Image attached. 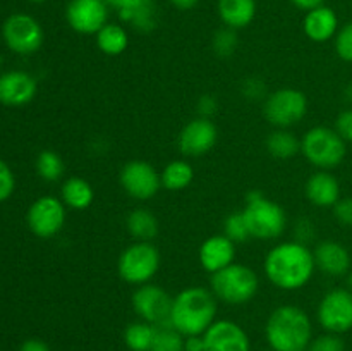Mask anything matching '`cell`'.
Masks as SVG:
<instances>
[{
  "label": "cell",
  "mask_w": 352,
  "mask_h": 351,
  "mask_svg": "<svg viewBox=\"0 0 352 351\" xmlns=\"http://www.w3.org/2000/svg\"><path fill=\"white\" fill-rule=\"evenodd\" d=\"M315 268V255L301 241L277 244L265 258V274L268 281L284 291L305 288L311 281Z\"/></svg>",
  "instance_id": "obj_1"
},
{
  "label": "cell",
  "mask_w": 352,
  "mask_h": 351,
  "mask_svg": "<svg viewBox=\"0 0 352 351\" xmlns=\"http://www.w3.org/2000/svg\"><path fill=\"white\" fill-rule=\"evenodd\" d=\"M217 296L199 286L182 289L174 296L170 323L182 336H203L215 322Z\"/></svg>",
  "instance_id": "obj_2"
},
{
  "label": "cell",
  "mask_w": 352,
  "mask_h": 351,
  "mask_svg": "<svg viewBox=\"0 0 352 351\" xmlns=\"http://www.w3.org/2000/svg\"><path fill=\"white\" fill-rule=\"evenodd\" d=\"M265 336L274 351H308L313 341L311 320L299 306L282 305L268 317Z\"/></svg>",
  "instance_id": "obj_3"
},
{
  "label": "cell",
  "mask_w": 352,
  "mask_h": 351,
  "mask_svg": "<svg viewBox=\"0 0 352 351\" xmlns=\"http://www.w3.org/2000/svg\"><path fill=\"white\" fill-rule=\"evenodd\" d=\"M260 289L256 272L243 264H230L229 267L212 274V291L217 299L227 305H244L256 296Z\"/></svg>",
  "instance_id": "obj_4"
},
{
  "label": "cell",
  "mask_w": 352,
  "mask_h": 351,
  "mask_svg": "<svg viewBox=\"0 0 352 351\" xmlns=\"http://www.w3.org/2000/svg\"><path fill=\"white\" fill-rule=\"evenodd\" d=\"M251 237L275 240L282 236L287 226V215L278 203L272 202L260 191H251L243 210Z\"/></svg>",
  "instance_id": "obj_5"
},
{
  "label": "cell",
  "mask_w": 352,
  "mask_h": 351,
  "mask_svg": "<svg viewBox=\"0 0 352 351\" xmlns=\"http://www.w3.org/2000/svg\"><path fill=\"white\" fill-rule=\"evenodd\" d=\"M301 151L309 164L322 171H330L342 164L347 147L336 129L327 126L311 127L301 140Z\"/></svg>",
  "instance_id": "obj_6"
},
{
  "label": "cell",
  "mask_w": 352,
  "mask_h": 351,
  "mask_svg": "<svg viewBox=\"0 0 352 351\" xmlns=\"http://www.w3.org/2000/svg\"><path fill=\"white\" fill-rule=\"evenodd\" d=\"M160 268V253L150 241H136L120 253L117 270L129 284H148Z\"/></svg>",
  "instance_id": "obj_7"
},
{
  "label": "cell",
  "mask_w": 352,
  "mask_h": 351,
  "mask_svg": "<svg viewBox=\"0 0 352 351\" xmlns=\"http://www.w3.org/2000/svg\"><path fill=\"white\" fill-rule=\"evenodd\" d=\"M308 112V98L298 88H280L265 100L263 114L267 120L278 129L298 124Z\"/></svg>",
  "instance_id": "obj_8"
},
{
  "label": "cell",
  "mask_w": 352,
  "mask_h": 351,
  "mask_svg": "<svg viewBox=\"0 0 352 351\" xmlns=\"http://www.w3.org/2000/svg\"><path fill=\"white\" fill-rule=\"evenodd\" d=\"M7 47L19 55H31L43 45V28L30 14H12L2 28Z\"/></svg>",
  "instance_id": "obj_9"
},
{
  "label": "cell",
  "mask_w": 352,
  "mask_h": 351,
  "mask_svg": "<svg viewBox=\"0 0 352 351\" xmlns=\"http://www.w3.org/2000/svg\"><path fill=\"white\" fill-rule=\"evenodd\" d=\"M174 298L157 284H143L133 292V308L141 320L151 326L170 323Z\"/></svg>",
  "instance_id": "obj_10"
},
{
  "label": "cell",
  "mask_w": 352,
  "mask_h": 351,
  "mask_svg": "<svg viewBox=\"0 0 352 351\" xmlns=\"http://www.w3.org/2000/svg\"><path fill=\"white\" fill-rule=\"evenodd\" d=\"M318 322L327 332L344 334L352 329V291L332 289L318 305Z\"/></svg>",
  "instance_id": "obj_11"
},
{
  "label": "cell",
  "mask_w": 352,
  "mask_h": 351,
  "mask_svg": "<svg viewBox=\"0 0 352 351\" xmlns=\"http://www.w3.org/2000/svg\"><path fill=\"white\" fill-rule=\"evenodd\" d=\"M120 186L134 200H150L160 191L162 176L144 160H129L120 171Z\"/></svg>",
  "instance_id": "obj_12"
},
{
  "label": "cell",
  "mask_w": 352,
  "mask_h": 351,
  "mask_svg": "<svg viewBox=\"0 0 352 351\" xmlns=\"http://www.w3.org/2000/svg\"><path fill=\"white\" fill-rule=\"evenodd\" d=\"M28 226L38 237H52L64 227L65 205L55 196H41L28 210Z\"/></svg>",
  "instance_id": "obj_13"
},
{
  "label": "cell",
  "mask_w": 352,
  "mask_h": 351,
  "mask_svg": "<svg viewBox=\"0 0 352 351\" xmlns=\"http://www.w3.org/2000/svg\"><path fill=\"white\" fill-rule=\"evenodd\" d=\"M67 24L81 34H96L109 23V3L105 0H71L65 7Z\"/></svg>",
  "instance_id": "obj_14"
},
{
  "label": "cell",
  "mask_w": 352,
  "mask_h": 351,
  "mask_svg": "<svg viewBox=\"0 0 352 351\" xmlns=\"http://www.w3.org/2000/svg\"><path fill=\"white\" fill-rule=\"evenodd\" d=\"M219 140L217 126L206 117L189 120L179 134V148L188 157H201L215 147Z\"/></svg>",
  "instance_id": "obj_15"
},
{
  "label": "cell",
  "mask_w": 352,
  "mask_h": 351,
  "mask_svg": "<svg viewBox=\"0 0 352 351\" xmlns=\"http://www.w3.org/2000/svg\"><path fill=\"white\" fill-rule=\"evenodd\" d=\"M205 351H251L250 337L232 320H215L205 334Z\"/></svg>",
  "instance_id": "obj_16"
},
{
  "label": "cell",
  "mask_w": 352,
  "mask_h": 351,
  "mask_svg": "<svg viewBox=\"0 0 352 351\" xmlns=\"http://www.w3.org/2000/svg\"><path fill=\"white\" fill-rule=\"evenodd\" d=\"M36 79L24 71L0 74V103L7 107L28 105L36 95Z\"/></svg>",
  "instance_id": "obj_17"
},
{
  "label": "cell",
  "mask_w": 352,
  "mask_h": 351,
  "mask_svg": "<svg viewBox=\"0 0 352 351\" xmlns=\"http://www.w3.org/2000/svg\"><path fill=\"white\" fill-rule=\"evenodd\" d=\"M199 264L205 270L215 272L229 267L236 258V243L226 236V234H215L205 240L199 246Z\"/></svg>",
  "instance_id": "obj_18"
},
{
  "label": "cell",
  "mask_w": 352,
  "mask_h": 351,
  "mask_svg": "<svg viewBox=\"0 0 352 351\" xmlns=\"http://www.w3.org/2000/svg\"><path fill=\"white\" fill-rule=\"evenodd\" d=\"M313 255H315L316 268L330 277H340L351 270V253L339 241H322L316 244Z\"/></svg>",
  "instance_id": "obj_19"
},
{
  "label": "cell",
  "mask_w": 352,
  "mask_h": 351,
  "mask_svg": "<svg viewBox=\"0 0 352 351\" xmlns=\"http://www.w3.org/2000/svg\"><path fill=\"white\" fill-rule=\"evenodd\" d=\"M305 34L315 43H325L333 38L339 31V19L336 10L327 6H320L316 9L308 10L302 21Z\"/></svg>",
  "instance_id": "obj_20"
},
{
  "label": "cell",
  "mask_w": 352,
  "mask_h": 351,
  "mask_svg": "<svg viewBox=\"0 0 352 351\" xmlns=\"http://www.w3.org/2000/svg\"><path fill=\"white\" fill-rule=\"evenodd\" d=\"M306 198L320 209L333 206L340 200V184L329 171H318L306 182Z\"/></svg>",
  "instance_id": "obj_21"
},
{
  "label": "cell",
  "mask_w": 352,
  "mask_h": 351,
  "mask_svg": "<svg viewBox=\"0 0 352 351\" xmlns=\"http://www.w3.org/2000/svg\"><path fill=\"white\" fill-rule=\"evenodd\" d=\"M220 19L230 30H241L253 23L256 16V0H219Z\"/></svg>",
  "instance_id": "obj_22"
},
{
  "label": "cell",
  "mask_w": 352,
  "mask_h": 351,
  "mask_svg": "<svg viewBox=\"0 0 352 351\" xmlns=\"http://www.w3.org/2000/svg\"><path fill=\"white\" fill-rule=\"evenodd\" d=\"M93 200H95V189L86 179L69 178L62 184V202L69 209L85 210L91 206Z\"/></svg>",
  "instance_id": "obj_23"
},
{
  "label": "cell",
  "mask_w": 352,
  "mask_h": 351,
  "mask_svg": "<svg viewBox=\"0 0 352 351\" xmlns=\"http://www.w3.org/2000/svg\"><path fill=\"white\" fill-rule=\"evenodd\" d=\"M127 45H129V36H127V31L120 24L107 23L96 33V47L100 48V52L110 55V57H117V55L124 54Z\"/></svg>",
  "instance_id": "obj_24"
},
{
  "label": "cell",
  "mask_w": 352,
  "mask_h": 351,
  "mask_svg": "<svg viewBox=\"0 0 352 351\" xmlns=\"http://www.w3.org/2000/svg\"><path fill=\"white\" fill-rule=\"evenodd\" d=\"M127 231L138 241H151L158 234V220L153 212L146 209H136L127 215Z\"/></svg>",
  "instance_id": "obj_25"
},
{
  "label": "cell",
  "mask_w": 352,
  "mask_h": 351,
  "mask_svg": "<svg viewBox=\"0 0 352 351\" xmlns=\"http://www.w3.org/2000/svg\"><path fill=\"white\" fill-rule=\"evenodd\" d=\"M162 186L168 191H181L186 189L195 179V169L189 162L172 160L162 172Z\"/></svg>",
  "instance_id": "obj_26"
},
{
  "label": "cell",
  "mask_w": 352,
  "mask_h": 351,
  "mask_svg": "<svg viewBox=\"0 0 352 351\" xmlns=\"http://www.w3.org/2000/svg\"><path fill=\"white\" fill-rule=\"evenodd\" d=\"M267 150L275 158H292L301 150V141L287 129H277L268 134Z\"/></svg>",
  "instance_id": "obj_27"
},
{
  "label": "cell",
  "mask_w": 352,
  "mask_h": 351,
  "mask_svg": "<svg viewBox=\"0 0 352 351\" xmlns=\"http://www.w3.org/2000/svg\"><path fill=\"white\" fill-rule=\"evenodd\" d=\"M155 326L144 322H133L124 330V343L131 351H150L153 343Z\"/></svg>",
  "instance_id": "obj_28"
},
{
  "label": "cell",
  "mask_w": 352,
  "mask_h": 351,
  "mask_svg": "<svg viewBox=\"0 0 352 351\" xmlns=\"http://www.w3.org/2000/svg\"><path fill=\"white\" fill-rule=\"evenodd\" d=\"M184 339L186 336H182L172 323L155 326L150 351H184Z\"/></svg>",
  "instance_id": "obj_29"
},
{
  "label": "cell",
  "mask_w": 352,
  "mask_h": 351,
  "mask_svg": "<svg viewBox=\"0 0 352 351\" xmlns=\"http://www.w3.org/2000/svg\"><path fill=\"white\" fill-rule=\"evenodd\" d=\"M36 172L41 179L48 182H55L64 176L65 165L58 153L52 150H43L36 158Z\"/></svg>",
  "instance_id": "obj_30"
},
{
  "label": "cell",
  "mask_w": 352,
  "mask_h": 351,
  "mask_svg": "<svg viewBox=\"0 0 352 351\" xmlns=\"http://www.w3.org/2000/svg\"><path fill=\"white\" fill-rule=\"evenodd\" d=\"M120 19L126 21V23L133 24L134 28H138L140 31H150L155 28L157 23V14H155V7L151 0H144L140 7L133 10H126V12H119Z\"/></svg>",
  "instance_id": "obj_31"
},
{
  "label": "cell",
  "mask_w": 352,
  "mask_h": 351,
  "mask_svg": "<svg viewBox=\"0 0 352 351\" xmlns=\"http://www.w3.org/2000/svg\"><path fill=\"white\" fill-rule=\"evenodd\" d=\"M223 231H226L223 234H226L229 240H232L234 243H243V241H246L248 237H251L243 210L227 215L226 222H223Z\"/></svg>",
  "instance_id": "obj_32"
},
{
  "label": "cell",
  "mask_w": 352,
  "mask_h": 351,
  "mask_svg": "<svg viewBox=\"0 0 352 351\" xmlns=\"http://www.w3.org/2000/svg\"><path fill=\"white\" fill-rule=\"evenodd\" d=\"M236 47H237L236 30L226 28V30L217 31L215 36H213V50H215L219 55H222V57H227V55L234 54Z\"/></svg>",
  "instance_id": "obj_33"
},
{
  "label": "cell",
  "mask_w": 352,
  "mask_h": 351,
  "mask_svg": "<svg viewBox=\"0 0 352 351\" xmlns=\"http://www.w3.org/2000/svg\"><path fill=\"white\" fill-rule=\"evenodd\" d=\"M336 52L344 62H352V21L337 31Z\"/></svg>",
  "instance_id": "obj_34"
},
{
  "label": "cell",
  "mask_w": 352,
  "mask_h": 351,
  "mask_svg": "<svg viewBox=\"0 0 352 351\" xmlns=\"http://www.w3.org/2000/svg\"><path fill=\"white\" fill-rule=\"evenodd\" d=\"M308 351H346V344L339 334L327 332L323 336L315 337L309 343Z\"/></svg>",
  "instance_id": "obj_35"
},
{
  "label": "cell",
  "mask_w": 352,
  "mask_h": 351,
  "mask_svg": "<svg viewBox=\"0 0 352 351\" xmlns=\"http://www.w3.org/2000/svg\"><path fill=\"white\" fill-rule=\"evenodd\" d=\"M16 188V178L9 165L0 160V202H6Z\"/></svg>",
  "instance_id": "obj_36"
},
{
  "label": "cell",
  "mask_w": 352,
  "mask_h": 351,
  "mask_svg": "<svg viewBox=\"0 0 352 351\" xmlns=\"http://www.w3.org/2000/svg\"><path fill=\"white\" fill-rule=\"evenodd\" d=\"M336 131L342 136V140L352 143V109L344 110L339 114L336 120Z\"/></svg>",
  "instance_id": "obj_37"
},
{
  "label": "cell",
  "mask_w": 352,
  "mask_h": 351,
  "mask_svg": "<svg viewBox=\"0 0 352 351\" xmlns=\"http://www.w3.org/2000/svg\"><path fill=\"white\" fill-rule=\"evenodd\" d=\"M333 215L344 226H352V198H340L333 205Z\"/></svg>",
  "instance_id": "obj_38"
},
{
  "label": "cell",
  "mask_w": 352,
  "mask_h": 351,
  "mask_svg": "<svg viewBox=\"0 0 352 351\" xmlns=\"http://www.w3.org/2000/svg\"><path fill=\"white\" fill-rule=\"evenodd\" d=\"M198 110L199 114H201V117H206V119H210V117L213 116V114L217 112V102L213 96L206 95L203 96L201 100H199L198 103Z\"/></svg>",
  "instance_id": "obj_39"
},
{
  "label": "cell",
  "mask_w": 352,
  "mask_h": 351,
  "mask_svg": "<svg viewBox=\"0 0 352 351\" xmlns=\"http://www.w3.org/2000/svg\"><path fill=\"white\" fill-rule=\"evenodd\" d=\"M110 7L117 9L119 12H126V10H133L140 7L144 0H105Z\"/></svg>",
  "instance_id": "obj_40"
},
{
  "label": "cell",
  "mask_w": 352,
  "mask_h": 351,
  "mask_svg": "<svg viewBox=\"0 0 352 351\" xmlns=\"http://www.w3.org/2000/svg\"><path fill=\"white\" fill-rule=\"evenodd\" d=\"M184 351H205L203 336H188L184 339Z\"/></svg>",
  "instance_id": "obj_41"
},
{
  "label": "cell",
  "mask_w": 352,
  "mask_h": 351,
  "mask_svg": "<svg viewBox=\"0 0 352 351\" xmlns=\"http://www.w3.org/2000/svg\"><path fill=\"white\" fill-rule=\"evenodd\" d=\"M19 351H52L48 348L47 343L40 339H28L21 344V350Z\"/></svg>",
  "instance_id": "obj_42"
},
{
  "label": "cell",
  "mask_w": 352,
  "mask_h": 351,
  "mask_svg": "<svg viewBox=\"0 0 352 351\" xmlns=\"http://www.w3.org/2000/svg\"><path fill=\"white\" fill-rule=\"evenodd\" d=\"M291 2L294 3L298 9L306 10V12H308V10H313V9H316V7L323 6V2H325V0H291Z\"/></svg>",
  "instance_id": "obj_43"
},
{
  "label": "cell",
  "mask_w": 352,
  "mask_h": 351,
  "mask_svg": "<svg viewBox=\"0 0 352 351\" xmlns=\"http://www.w3.org/2000/svg\"><path fill=\"white\" fill-rule=\"evenodd\" d=\"M168 2H170L174 7H177V9L189 10V9H192V7L198 6L199 0H168Z\"/></svg>",
  "instance_id": "obj_44"
},
{
  "label": "cell",
  "mask_w": 352,
  "mask_h": 351,
  "mask_svg": "<svg viewBox=\"0 0 352 351\" xmlns=\"http://www.w3.org/2000/svg\"><path fill=\"white\" fill-rule=\"evenodd\" d=\"M346 98L349 100V102L352 103V83L346 88Z\"/></svg>",
  "instance_id": "obj_45"
},
{
  "label": "cell",
  "mask_w": 352,
  "mask_h": 351,
  "mask_svg": "<svg viewBox=\"0 0 352 351\" xmlns=\"http://www.w3.org/2000/svg\"><path fill=\"white\" fill-rule=\"evenodd\" d=\"M347 284H349V289L352 291V270H349V277H347Z\"/></svg>",
  "instance_id": "obj_46"
},
{
  "label": "cell",
  "mask_w": 352,
  "mask_h": 351,
  "mask_svg": "<svg viewBox=\"0 0 352 351\" xmlns=\"http://www.w3.org/2000/svg\"><path fill=\"white\" fill-rule=\"evenodd\" d=\"M30 2H34V3H43V2H47V0H30Z\"/></svg>",
  "instance_id": "obj_47"
},
{
  "label": "cell",
  "mask_w": 352,
  "mask_h": 351,
  "mask_svg": "<svg viewBox=\"0 0 352 351\" xmlns=\"http://www.w3.org/2000/svg\"><path fill=\"white\" fill-rule=\"evenodd\" d=\"M0 65H2V55H0Z\"/></svg>",
  "instance_id": "obj_48"
},
{
  "label": "cell",
  "mask_w": 352,
  "mask_h": 351,
  "mask_svg": "<svg viewBox=\"0 0 352 351\" xmlns=\"http://www.w3.org/2000/svg\"><path fill=\"white\" fill-rule=\"evenodd\" d=\"M267 351H274V350H267Z\"/></svg>",
  "instance_id": "obj_49"
}]
</instances>
